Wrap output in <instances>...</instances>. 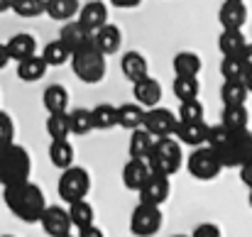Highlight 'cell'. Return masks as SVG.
I'll return each mask as SVG.
<instances>
[{
  "label": "cell",
  "mask_w": 252,
  "mask_h": 237,
  "mask_svg": "<svg viewBox=\"0 0 252 237\" xmlns=\"http://www.w3.org/2000/svg\"><path fill=\"white\" fill-rule=\"evenodd\" d=\"M2 201H5L7 210L22 223H39L42 213L47 208V198H44L42 188L37 183H32L30 178L12 183V186H5Z\"/></svg>",
  "instance_id": "6da1fadb"
},
{
  "label": "cell",
  "mask_w": 252,
  "mask_h": 237,
  "mask_svg": "<svg viewBox=\"0 0 252 237\" xmlns=\"http://www.w3.org/2000/svg\"><path fill=\"white\" fill-rule=\"evenodd\" d=\"M32 171V159L25 147L10 142L0 145V186H12L20 181H27Z\"/></svg>",
  "instance_id": "7a4b0ae2"
},
{
  "label": "cell",
  "mask_w": 252,
  "mask_h": 237,
  "mask_svg": "<svg viewBox=\"0 0 252 237\" xmlns=\"http://www.w3.org/2000/svg\"><path fill=\"white\" fill-rule=\"evenodd\" d=\"M225 169H240L252 161V132L250 130H230L228 140L216 149Z\"/></svg>",
  "instance_id": "3957f363"
},
{
  "label": "cell",
  "mask_w": 252,
  "mask_h": 237,
  "mask_svg": "<svg viewBox=\"0 0 252 237\" xmlns=\"http://www.w3.org/2000/svg\"><path fill=\"white\" fill-rule=\"evenodd\" d=\"M181 142L176 137H159L155 142L152 154L147 157V164L152 169V174H162V176H174L181 169Z\"/></svg>",
  "instance_id": "277c9868"
},
{
  "label": "cell",
  "mask_w": 252,
  "mask_h": 237,
  "mask_svg": "<svg viewBox=\"0 0 252 237\" xmlns=\"http://www.w3.org/2000/svg\"><path fill=\"white\" fill-rule=\"evenodd\" d=\"M71 71L76 79H81L84 83H100L105 79V71H108V64H105V54H100L93 44L79 49L71 54Z\"/></svg>",
  "instance_id": "5b68a950"
},
{
  "label": "cell",
  "mask_w": 252,
  "mask_h": 237,
  "mask_svg": "<svg viewBox=\"0 0 252 237\" xmlns=\"http://www.w3.org/2000/svg\"><path fill=\"white\" fill-rule=\"evenodd\" d=\"M186 169H189V174L196 181H213V178H218V174L225 166H223V161L218 159V154L208 145H203V147H193L191 149V154L186 159Z\"/></svg>",
  "instance_id": "8992f818"
},
{
  "label": "cell",
  "mask_w": 252,
  "mask_h": 237,
  "mask_svg": "<svg viewBox=\"0 0 252 237\" xmlns=\"http://www.w3.org/2000/svg\"><path fill=\"white\" fill-rule=\"evenodd\" d=\"M57 191H59V196H62L64 203L81 201L91 191V174L86 171L84 166H76V164L69 166V169H64L62 176H59Z\"/></svg>",
  "instance_id": "52a82bcc"
},
{
  "label": "cell",
  "mask_w": 252,
  "mask_h": 237,
  "mask_svg": "<svg viewBox=\"0 0 252 237\" xmlns=\"http://www.w3.org/2000/svg\"><path fill=\"white\" fill-rule=\"evenodd\" d=\"M162 230V208L150 203H137L130 215V233L135 237H155Z\"/></svg>",
  "instance_id": "ba28073f"
},
{
  "label": "cell",
  "mask_w": 252,
  "mask_h": 237,
  "mask_svg": "<svg viewBox=\"0 0 252 237\" xmlns=\"http://www.w3.org/2000/svg\"><path fill=\"white\" fill-rule=\"evenodd\" d=\"M176 125H179V115H174L169 108H162V105L150 108L145 113V122H142V127L147 132H152L157 140L159 137H174Z\"/></svg>",
  "instance_id": "9c48e42d"
},
{
  "label": "cell",
  "mask_w": 252,
  "mask_h": 237,
  "mask_svg": "<svg viewBox=\"0 0 252 237\" xmlns=\"http://www.w3.org/2000/svg\"><path fill=\"white\" fill-rule=\"evenodd\" d=\"M42 230L49 237H64L71 235V218H69V208L62 206H47L42 213Z\"/></svg>",
  "instance_id": "30bf717a"
},
{
  "label": "cell",
  "mask_w": 252,
  "mask_h": 237,
  "mask_svg": "<svg viewBox=\"0 0 252 237\" xmlns=\"http://www.w3.org/2000/svg\"><path fill=\"white\" fill-rule=\"evenodd\" d=\"M140 193V203H150V206H164L171 193V183H169V176L162 174H150V178L145 181V186L137 191Z\"/></svg>",
  "instance_id": "8fae6325"
},
{
  "label": "cell",
  "mask_w": 252,
  "mask_h": 237,
  "mask_svg": "<svg viewBox=\"0 0 252 237\" xmlns=\"http://www.w3.org/2000/svg\"><path fill=\"white\" fill-rule=\"evenodd\" d=\"M208 130H211V125H206V120H179L174 137L181 145H189L193 149V147H203L208 142Z\"/></svg>",
  "instance_id": "7c38bea8"
},
{
  "label": "cell",
  "mask_w": 252,
  "mask_h": 237,
  "mask_svg": "<svg viewBox=\"0 0 252 237\" xmlns=\"http://www.w3.org/2000/svg\"><path fill=\"white\" fill-rule=\"evenodd\" d=\"M59 39H62V42L71 49V54H74V52L86 49V47L93 44V32H91L88 27H84L79 20H71V22H64V25H62Z\"/></svg>",
  "instance_id": "4fadbf2b"
},
{
  "label": "cell",
  "mask_w": 252,
  "mask_h": 237,
  "mask_svg": "<svg viewBox=\"0 0 252 237\" xmlns=\"http://www.w3.org/2000/svg\"><path fill=\"white\" fill-rule=\"evenodd\" d=\"M132 98L135 103H140L145 110L150 108H157L159 100H162V83L152 76H145V79L135 81L132 83Z\"/></svg>",
  "instance_id": "5bb4252c"
},
{
  "label": "cell",
  "mask_w": 252,
  "mask_h": 237,
  "mask_svg": "<svg viewBox=\"0 0 252 237\" xmlns=\"http://www.w3.org/2000/svg\"><path fill=\"white\" fill-rule=\"evenodd\" d=\"M218 22L223 30H243V25L248 22L245 0H225L218 10Z\"/></svg>",
  "instance_id": "9a60e30c"
},
{
  "label": "cell",
  "mask_w": 252,
  "mask_h": 237,
  "mask_svg": "<svg viewBox=\"0 0 252 237\" xmlns=\"http://www.w3.org/2000/svg\"><path fill=\"white\" fill-rule=\"evenodd\" d=\"M152 169L147 164V159H127V164L123 166V186L127 191H140L145 186V181L150 178Z\"/></svg>",
  "instance_id": "2e32d148"
},
{
  "label": "cell",
  "mask_w": 252,
  "mask_h": 237,
  "mask_svg": "<svg viewBox=\"0 0 252 237\" xmlns=\"http://www.w3.org/2000/svg\"><path fill=\"white\" fill-rule=\"evenodd\" d=\"M120 44H123V32H120L115 25H110V22L93 32V47H95L100 54H105V57L118 54V52H120Z\"/></svg>",
  "instance_id": "e0dca14e"
},
{
  "label": "cell",
  "mask_w": 252,
  "mask_h": 237,
  "mask_svg": "<svg viewBox=\"0 0 252 237\" xmlns=\"http://www.w3.org/2000/svg\"><path fill=\"white\" fill-rule=\"evenodd\" d=\"M76 20H79L84 27H88L91 32H95V30H100L103 25H108V7H105V2H100V0H88V2L81 5Z\"/></svg>",
  "instance_id": "ac0fdd59"
},
{
  "label": "cell",
  "mask_w": 252,
  "mask_h": 237,
  "mask_svg": "<svg viewBox=\"0 0 252 237\" xmlns=\"http://www.w3.org/2000/svg\"><path fill=\"white\" fill-rule=\"evenodd\" d=\"M5 44H7V52H10L12 61H22V59H30V57L37 54V39L30 32H17Z\"/></svg>",
  "instance_id": "d6986e66"
},
{
  "label": "cell",
  "mask_w": 252,
  "mask_h": 237,
  "mask_svg": "<svg viewBox=\"0 0 252 237\" xmlns=\"http://www.w3.org/2000/svg\"><path fill=\"white\" fill-rule=\"evenodd\" d=\"M120 71H123L125 79L135 83V81L150 76V64H147V59L140 52H125L120 57Z\"/></svg>",
  "instance_id": "ffe728a7"
},
{
  "label": "cell",
  "mask_w": 252,
  "mask_h": 237,
  "mask_svg": "<svg viewBox=\"0 0 252 237\" xmlns=\"http://www.w3.org/2000/svg\"><path fill=\"white\" fill-rule=\"evenodd\" d=\"M157 137L152 132H147L145 127H137L130 132V142H127V154L130 159H147L155 149Z\"/></svg>",
  "instance_id": "44dd1931"
},
{
  "label": "cell",
  "mask_w": 252,
  "mask_h": 237,
  "mask_svg": "<svg viewBox=\"0 0 252 237\" xmlns=\"http://www.w3.org/2000/svg\"><path fill=\"white\" fill-rule=\"evenodd\" d=\"M42 105L47 113H66L69 108V90L62 83H52L42 93Z\"/></svg>",
  "instance_id": "7402d4cb"
},
{
  "label": "cell",
  "mask_w": 252,
  "mask_h": 237,
  "mask_svg": "<svg viewBox=\"0 0 252 237\" xmlns=\"http://www.w3.org/2000/svg\"><path fill=\"white\" fill-rule=\"evenodd\" d=\"M47 69H49V64L44 61V57L34 54V57H30V59L17 61V79L25 81V83H34V81L44 79Z\"/></svg>",
  "instance_id": "603a6c76"
},
{
  "label": "cell",
  "mask_w": 252,
  "mask_h": 237,
  "mask_svg": "<svg viewBox=\"0 0 252 237\" xmlns=\"http://www.w3.org/2000/svg\"><path fill=\"white\" fill-rule=\"evenodd\" d=\"M79 10H81L79 0H47L44 15H49L57 22H71L79 17Z\"/></svg>",
  "instance_id": "cb8c5ba5"
},
{
  "label": "cell",
  "mask_w": 252,
  "mask_h": 237,
  "mask_svg": "<svg viewBox=\"0 0 252 237\" xmlns=\"http://www.w3.org/2000/svg\"><path fill=\"white\" fill-rule=\"evenodd\" d=\"M145 113H147V110H145L140 103H125V105H120V108H118V127H123V130H127V132L142 127Z\"/></svg>",
  "instance_id": "d4e9b609"
},
{
  "label": "cell",
  "mask_w": 252,
  "mask_h": 237,
  "mask_svg": "<svg viewBox=\"0 0 252 237\" xmlns=\"http://www.w3.org/2000/svg\"><path fill=\"white\" fill-rule=\"evenodd\" d=\"M74 159H76V152H74V145L69 140H52V145H49V161L59 171L74 166Z\"/></svg>",
  "instance_id": "484cf974"
},
{
  "label": "cell",
  "mask_w": 252,
  "mask_h": 237,
  "mask_svg": "<svg viewBox=\"0 0 252 237\" xmlns=\"http://www.w3.org/2000/svg\"><path fill=\"white\" fill-rule=\"evenodd\" d=\"M245 47H248V37L243 34V30H223L218 37V49L223 57H238Z\"/></svg>",
  "instance_id": "4316f807"
},
{
  "label": "cell",
  "mask_w": 252,
  "mask_h": 237,
  "mask_svg": "<svg viewBox=\"0 0 252 237\" xmlns=\"http://www.w3.org/2000/svg\"><path fill=\"white\" fill-rule=\"evenodd\" d=\"M250 90L245 86L243 79H230V81H223L220 86V100L223 105H245Z\"/></svg>",
  "instance_id": "83f0119b"
},
{
  "label": "cell",
  "mask_w": 252,
  "mask_h": 237,
  "mask_svg": "<svg viewBox=\"0 0 252 237\" xmlns=\"http://www.w3.org/2000/svg\"><path fill=\"white\" fill-rule=\"evenodd\" d=\"M69 218H71V225L76 230H84V228L95 225V210H93V206L86 198L69 203Z\"/></svg>",
  "instance_id": "f1b7e54d"
},
{
  "label": "cell",
  "mask_w": 252,
  "mask_h": 237,
  "mask_svg": "<svg viewBox=\"0 0 252 237\" xmlns=\"http://www.w3.org/2000/svg\"><path fill=\"white\" fill-rule=\"evenodd\" d=\"M248 122H250L248 105H223L220 125H225L228 130H248Z\"/></svg>",
  "instance_id": "f546056e"
},
{
  "label": "cell",
  "mask_w": 252,
  "mask_h": 237,
  "mask_svg": "<svg viewBox=\"0 0 252 237\" xmlns=\"http://www.w3.org/2000/svg\"><path fill=\"white\" fill-rule=\"evenodd\" d=\"M171 66H174V76H198L201 74V57L193 54V52H179L174 59H171Z\"/></svg>",
  "instance_id": "4dcf8cb0"
},
{
  "label": "cell",
  "mask_w": 252,
  "mask_h": 237,
  "mask_svg": "<svg viewBox=\"0 0 252 237\" xmlns=\"http://www.w3.org/2000/svg\"><path fill=\"white\" fill-rule=\"evenodd\" d=\"M91 115H93V127L100 132L118 127V108L110 103H98L95 108H91Z\"/></svg>",
  "instance_id": "1f68e13d"
},
{
  "label": "cell",
  "mask_w": 252,
  "mask_h": 237,
  "mask_svg": "<svg viewBox=\"0 0 252 237\" xmlns=\"http://www.w3.org/2000/svg\"><path fill=\"white\" fill-rule=\"evenodd\" d=\"M47 135L52 140H69L71 135V118L66 113H49L47 118Z\"/></svg>",
  "instance_id": "d6a6232c"
},
{
  "label": "cell",
  "mask_w": 252,
  "mask_h": 237,
  "mask_svg": "<svg viewBox=\"0 0 252 237\" xmlns=\"http://www.w3.org/2000/svg\"><path fill=\"white\" fill-rule=\"evenodd\" d=\"M42 57H44V61H47L49 66H64V64L71 61V49H69L62 39H54V42L44 44Z\"/></svg>",
  "instance_id": "836d02e7"
},
{
  "label": "cell",
  "mask_w": 252,
  "mask_h": 237,
  "mask_svg": "<svg viewBox=\"0 0 252 237\" xmlns=\"http://www.w3.org/2000/svg\"><path fill=\"white\" fill-rule=\"evenodd\" d=\"M171 90H174V95H176L179 100H196L198 93H201L198 76H174Z\"/></svg>",
  "instance_id": "e575fe53"
},
{
  "label": "cell",
  "mask_w": 252,
  "mask_h": 237,
  "mask_svg": "<svg viewBox=\"0 0 252 237\" xmlns=\"http://www.w3.org/2000/svg\"><path fill=\"white\" fill-rule=\"evenodd\" d=\"M69 118H71V135H76V137H86L95 130L93 127V115H91L88 108H74L69 113Z\"/></svg>",
  "instance_id": "d590c367"
},
{
  "label": "cell",
  "mask_w": 252,
  "mask_h": 237,
  "mask_svg": "<svg viewBox=\"0 0 252 237\" xmlns=\"http://www.w3.org/2000/svg\"><path fill=\"white\" fill-rule=\"evenodd\" d=\"M47 10V0H12V12L17 17H39Z\"/></svg>",
  "instance_id": "8d00e7d4"
},
{
  "label": "cell",
  "mask_w": 252,
  "mask_h": 237,
  "mask_svg": "<svg viewBox=\"0 0 252 237\" xmlns=\"http://www.w3.org/2000/svg\"><path fill=\"white\" fill-rule=\"evenodd\" d=\"M220 76L223 81H230V79H243L245 76V64L240 57H223L220 61Z\"/></svg>",
  "instance_id": "74e56055"
},
{
  "label": "cell",
  "mask_w": 252,
  "mask_h": 237,
  "mask_svg": "<svg viewBox=\"0 0 252 237\" xmlns=\"http://www.w3.org/2000/svg\"><path fill=\"white\" fill-rule=\"evenodd\" d=\"M203 105L201 100H181L179 105V120H203Z\"/></svg>",
  "instance_id": "f35d334b"
},
{
  "label": "cell",
  "mask_w": 252,
  "mask_h": 237,
  "mask_svg": "<svg viewBox=\"0 0 252 237\" xmlns=\"http://www.w3.org/2000/svg\"><path fill=\"white\" fill-rule=\"evenodd\" d=\"M15 142V122L7 113L0 110V145H10Z\"/></svg>",
  "instance_id": "ab89813d"
},
{
  "label": "cell",
  "mask_w": 252,
  "mask_h": 237,
  "mask_svg": "<svg viewBox=\"0 0 252 237\" xmlns=\"http://www.w3.org/2000/svg\"><path fill=\"white\" fill-rule=\"evenodd\" d=\"M191 237H223V235H220V228H218V225H213V223H201V225L193 228Z\"/></svg>",
  "instance_id": "60d3db41"
},
{
  "label": "cell",
  "mask_w": 252,
  "mask_h": 237,
  "mask_svg": "<svg viewBox=\"0 0 252 237\" xmlns=\"http://www.w3.org/2000/svg\"><path fill=\"white\" fill-rule=\"evenodd\" d=\"M240 181H243L248 188H252V161L240 166Z\"/></svg>",
  "instance_id": "b9f144b4"
},
{
  "label": "cell",
  "mask_w": 252,
  "mask_h": 237,
  "mask_svg": "<svg viewBox=\"0 0 252 237\" xmlns=\"http://www.w3.org/2000/svg\"><path fill=\"white\" fill-rule=\"evenodd\" d=\"M76 237H105V235H103V230H100L98 225H91V228L79 230V235H76Z\"/></svg>",
  "instance_id": "7bdbcfd3"
},
{
  "label": "cell",
  "mask_w": 252,
  "mask_h": 237,
  "mask_svg": "<svg viewBox=\"0 0 252 237\" xmlns=\"http://www.w3.org/2000/svg\"><path fill=\"white\" fill-rule=\"evenodd\" d=\"M238 57L243 59L245 69H250V66H252V42H248V47H245V49H243V52H240Z\"/></svg>",
  "instance_id": "ee69618b"
},
{
  "label": "cell",
  "mask_w": 252,
  "mask_h": 237,
  "mask_svg": "<svg viewBox=\"0 0 252 237\" xmlns=\"http://www.w3.org/2000/svg\"><path fill=\"white\" fill-rule=\"evenodd\" d=\"M10 61H12V59H10L7 44H5V42H0V71H2V69H5V66H7Z\"/></svg>",
  "instance_id": "f6af8a7d"
},
{
  "label": "cell",
  "mask_w": 252,
  "mask_h": 237,
  "mask_svg": "<svg viewBox=\"0 0 252 237\" xmlns=\"http://www.w3.org/2000/svg\"><path fill=\"white\" fill-rule=\"evenodd\" d=\"M115 7H120V10H132V7H137L142 0H110Z\"/></svg>",
  "instance_id": "bcb514c9"
},
{
  "label": "cell",
  "mask_w": 252,
  "mask_h": 237,
  "mask_svg": "<svg viewBox=\"0 0 252 237\" xmlns=\"http://www.w3.org/2000/svg\"><path fill=\"white\" fill-rule=\"evenodd\" d=\"M243 81H245V86H248V90L252 93V66L250 69H245V76H243Z\"/></svg>",
  "instance_id": "7dc6e473"
},
{
  "label": "cell",
  "mask_w": 252,
  "mask_h": 237,
  "mask_svg": "<svg viewBox=\"0 0 252 237\" xmlns=\"http://www.w3.org/2000/svg\"><path fill=\"white\" fill-rule=\"evenodd\" d=\"M7 10H12V0H0V15Z\"/></svg>",
  "instance_id": "c3c4849f"
},
{
  "label": "cell",
  "mask_w": 252,
  "mask_h": 237,
  "mask_svg": "<svg viewBox=\"0 0 252 237\" xmlns=\"http://www.w3.org/2000/svg\"><path fill=\"white\" fill-rule=\"evenodd\" d=\"M250 193H248V203H250V208H252V188H248Z\"/></svg>",
  "instance_id": "681fc988"
},
{
  "label": "cell",
  "mask_w": 252,
  "mask_h": 237,
  "mask_svg": "<svg viewBox=\"0 0 252 237\" xmlns=\"http://www.w3.org/2000/svg\"><path fill=\"white\" fill-rule=\"evenodd\" d=\"M174 237H191V235H174Z\"/></svg>",
  "instance_id": "f907efd6"
},
{
  "label": "cell",
  "mask_w": 252,
  "mask_h": 237,
  "mask_svg": "<svg viewBox=\"0 0 252 237\" xmlns=\"http://www.w3.org/2000/svg\"><path fill=\"white\" fill-rule=\"evenodd\" d=\"M2 237H12V235H2Z\"/></svg>",
  "instance_id": "816d5d0a"
},
{
  "label": "cell",
  "mask_w": 252,
  "mask_h": 237,
  "mask_svg": "<svg viewBox=\"0 0 252 237\" xmlns=\"http://www.w3.org/2000/svg\"><path fill=\"white\" fill-rule=\"evenodd\" d=\"M64 237H74V235H64Z\"/></svg>",
  "instance_id": "f5cc1de1"
}]
</instances>
